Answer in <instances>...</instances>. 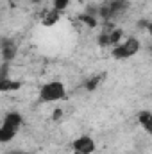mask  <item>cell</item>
<instances>
[{
  "label": "cell",
  "mask_w": 152,
  "mask_h": 154,
  "mask_svg": "<svg viewBox=\"0 0 152 154\" xmlns=\"http://www.w3.org/2000/svg\"><path fill=\"white\" fill-rule=\"evenodd\" d=\"M23 125V116L18 111H9L5 113L0 122V143H9L16 138L18 131Z\"/></svg>",
  "instance_id": "obj_2"
},
{
  "label": "cell",
  "mask_w": 152,
  "mask_h": 154,
  "mask_svg": "<svg viewBox=\"0 0 152 154\" xmlns=\"http://www.w3.org/2000/svg\"><path fill=\"white\" fill-rule=\"evenodd\" d=\"M11 154H29V152H23V151H13Z\"/></svg>",
  "instance_id": "obj_13"
},
{
  "label": "cell",
  "mask_w": 152,
  "mask_h": 154,
  "mask_svg": "<svg viewBox=\"0 0 152 154\" xmlns=\"http://www.w3.org/2000/svg\"><path fill=\"white\" fill-rule=\"evenodd\" d=\"M125 9H127V2H125V0H113L111 4H108V5H106L104 14L113 16V14H118V13L125 11Z\"/></svg>",
  "instance_id": "obj_6"
},
{
  "label": "cell",
  "mask_w": 152,
  "mask_h": 154,
  "mask_svg": "<svg viewBox=\"0 0 152 154\" xmlns=\"http://www.w3.org/2000/svg\"><path fill=\"white\" fill-rule=\"evenodd\" d=\"M74 154H93L97 149V142L90 134H81L72 142Z\"/></svg>",
  "instance_id": "obj_4"
},
{
  "label": "cell",
  "mask_w": 152,
  "mask_h": 154,
  "mask_svg": "<svg viewBox=\"0 0 152 154\" xmlns=\"http://www.w3.org/2000/svg\"><path fill=\"white\" fill-rule=\"evenodd\" d=\"M20 88H22V82H20V81H14V79H11V77L0 79V91H2V93H5V91H16V90H20Z\"/></svg>",
  "instance_id": "obj_8"
},
{
  "label": "cell",
  "mask_w": 152,
  "mask_h": 154,
  "mask_svg": "<svg viewBox=\"0 0 152 154\" xmlns=\"http://www.w3.org/2000/svg\"><path fill=\"white\" fill-rule=\"evenodd\" d=\"M100 81H102V75H91L88 81H86V90L88 91H95L97 88H99V84H100Z\"/></svg>",
  "instance_id": "obj_10"
},
{
  "label": "cell",
  "mask_w": 152,
  "mask_h": 154,
  "mask_svg": "<svg viewBox=\"0 0 152 154\" xmlns=\"http://www.w3.org/2000/svg\"><path fill=\"white\" fill-rule=\"evenodd\" d=\"M16 52H18V47H16V43L11 38H4L0 41V54H2L4 63H11L14 59Z\"/></svg>",
  "instance_id": "obj_5"
},
{
  "label": "cell",
  "mask_w": 152,
  "mask_h": 154,
  "mask_svg": "<svg viewBox=\"0 0 152 154\" xmlns=\"http://www.w3.org/2000/svg\"><path fill=\"white\" fill-rule=\"evenodd\" d=\"M141 50V39L136 36H127L111 48V56L116 61H127Z\"/></svg>",
  "instance_id": "obj_3"
},
{
  "label": "cell",
  "mask_w": 152,
  "mask_h": 154,
  "mask_svg": "<svg viewBox=\"0 0 152 154\" xmlns=\"http://www.w3.org/2000/svg\"><path fill=\"white\" fill-rule=\"evenodd\" d=\"M70 2H72V0H54V2H52V9L63 14V13H65V11L68 9Z\"/></svg>",
  "instance_id": "obj_11"
},
{
  "label": "cell",
  "mask_w": 152,
  "mask_h": 154,
  "mask_svg": "<svg viewBox=\"0 0 152 154\" xmlns=\"http://www.w3.org/2000/svg\"><path fill=\"white\" fill-rule=\"evenodd\" d=\"M65 97H66V84L59 79L45 82L38 91L39 104H56V102H61Z\"/></svg>",
  "instance_id": "obj_1"
},
{
  "label": "cell",
  "mask_w": 152,
  "mask_h": 154,
  "mask_svg": "<svg viewBox=\"0 0 152 154\" xmlns=\"http://www.w3.org/2000/svg\"><path fill=\"white\" fill-rule=\"evenodd\" d=\"M61 115H63V111H61V109H56V111H54V115H52V120H57V122H59Z\"/></svg>",
  "instance_id": "obj_12"
},
{
  "label": "cell",
  "mask_w": 152,
  "mask_h": 154,
  "mask_svg": "<svg viewBox=\"0 0 152 154\" xmlns=\"http://www.w3.org/2000/svg\"><path fill=\"white\" fill-rule=\"evenodd\" d=\"M138 124H140L147 133H150V129H152V113L149 111V109H143V111L138 113Z\"/></svg>",
  "instance_id": "obj_9"
},
{
  "label": "cell",
  "mask_w": 152,
  "mask_h": 154,
  "mask_svg": "<svg viewBox=\"0 0 152 154\" xmlns=\"http://www.w3.org/2000/svg\"><path fill=\"white\" fill-rule=\"evenodd\" d=\"M59 20H61V13L54 11V9H48V11L45 13V16L41 18V25H43V27H54Z\"/></svg>",
  "instance_id": "obj_7"
},
{
  "label": "cell",
  "mask_w": 152,
  "mask_h": 154,
  "mask_svg": "<svg viewBox=\"0 0 152 154\" xmlns=\"http://www.w3.org/2000/svg\"><path fill=\"white\" fill-rule=\"evenodd\" d=\"M32 4H39V2H45V0H31Z\"/></svg>",
  "instance_id": "obj_14"
}]
</instances>
